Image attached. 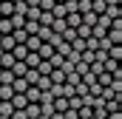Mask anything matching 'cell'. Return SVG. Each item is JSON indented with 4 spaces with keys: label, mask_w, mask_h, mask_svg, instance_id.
Returning a JSON list of instances; mask_svg holds the SVG:
<instances>
[{
    "label": "cell",
    "mask_w": 122,
    "mask_h": 119,
    "mask_svg": "<svg viewBox=\"0 0 122 119\" xmlns=\"http://www.w3.org/2000/svg\"><path fill=\"white\" fill-rule=\"evenodd\" d=\"M37 29H40V23H37V20H26V23H23V31H26V34H37Z\"/></svg>",
    "instance_id": "obj_4"
},
{
    "label": "cell",
    "mask_w": 122,
    "mask_h": 119,
    "mask_svg": "<svg viewBox=\"0 0 122 119\" xmlns=\"http://www.w3.org/2000/svg\"><path fill=\"white\" fill-rule=\"evenodd\" d=\"M37 23H40V26H51V23H54V14H51V11H40Z\"/></svg>",
    "instance_id": "obj_6"
},
{
    "label": "cell",
    "mask_w": 122,
    "mask_h": 119,
    "mask_svg": "<svg viewBox=\"0 0 122 119\" xmlns=\"http://www.w3.org/2000/svg\"><path fill=\"white\" fill-rule=\"evenodd\" d=\"M26 71H29V68H26V62H20V60H17V62L11 65V74H14V77H23Z\"/></svg>",
    "instance_id": "obj_11"
},
{
    "label": "cell",
    "mask_w": 122,
    "mask_h": 119,
    "mask_svg": "<svg viewBox=\"0 0 122 119\" xmlns=\"http://www.w3.org/2000/svg\"><path fill=\"white\" fill-rule=\"evenodd\" d=\"M9 119H29V116H26V111H11Z\"/></svg>",
    "instance_id": "obj_18"
},
{
    "label": "cell",
    "mask_w": 122,
    "mask_h": 119,
    "mask_svg": "<svg viewBox=\"0 0 122 119\" xmlns=\"http://www.w3.org/2000/svg\"><path fill=\"white\" fill-rule=\"evenodd\" d=\"M14 14V3L11 0H0V17H11Z\"/></svg>",
    "instance_id": "obj_2"
},
{
    "label": "cell",
    "mask_w": 122,
    "mask_h": 119,
    "mask_svg": "<svg viewBox=\"0 0 122 119\" xmlns=\"http://www.w3.org/2000/svg\"><path fill=\"white\" fill-rule=\"evenodd\" d=\"M48 62H51V68H60L62 62H65V57H60V54H54V57L48 60Z\"/></svg>",
    "instance_id": "obj_17"
},
{
    "label": "cell",
    "mask_w": 122,
    "mask_h": 119,
    "mask_svg": "<svg viewBox=\"0 0 122 119\" xmlns=\"http://www.w3.org/2000/svg\"><path fill=\"white\" fill-rule=\"evenodd\" d=\"M108 57L119 62V60H122V45H111V48H108Z\"/></svg>",
    "instance_id": "obj_12"
},
{
    "label": "cell",
    "mask_w": 122,
    "mask_h": 119,
    "mask_svg": "<svg viewBox=\"0 0 122 119\" xmlns=\"http://www.w3.org/2000/svg\"><path fill=\"white\" fill-rule=\"evenodd\" d=\"M26 116H29V119H37V116H40V105H37V102L26 105Z\"/></svg>",
    "instance_id": "obj_10"
},
{
    "label": "cell",
    "mask_w": 122,
    "mask_h": 119,
    "mask_svg": "<svg viewBox=\"0 0 122 119\" xmlns=\"http://www.w3.org/2000/svg\"><path fill=\"white\" fill-rule=\"evenodd\" d=\"M23 79H26V82H29V85H37V79H40V74H37V71H34V68H29V71H26V74H23Z\"/></svg>",
    "instance_id": "obj_9"
},
{
    "label": "cell",
    "mask_w": 122,
    "mask_h": 119,
    "mask_svg": "<svg viewBox=\"0 0 122 119\" xmlns=\"http://www.w3.org/2000/svg\"><path fill=\"white\" fill-rule=\"evenodd\" d=\"M108 20H122V9L119 6H105V11H102Z\"/></svg>",
    "instance_id": "obj_1"
},
{
    "label": "cell",
    "mask_w": 122,
    "mask_h": 119,
    "mask_svg": "<svg viewBox=\"0 0 122 119\" xmlns=\"http://www.w3.org/2000/svg\"><path fill=\"white\" fill-rule=\"evenodd\" d=\"M0 71H3V68H0Z\"/></svg>",
    "instance_id": "obj_22"
},
{
    "label": "cell",
    "mask_w": 122,
    "mask_h": 119,
    "mask_svg": "<svg viewBox=\"0 0 122 119\" xmlns=\"http://www.w3.org/2000/svg\"><path fill=\"white\" fill-rule=\"evenodd\" d=\"M11 102H0V116H11Z\"/></svg>",
    "instance_id": "obj_16"
},
{
    "label": "cell",
    "mask_w": 122,
    "mask_h": 119,
    "mask_svg": "<svg viewBox=\"0 0 122 119\" xmlns=\"http://www.w3.org/2000/svg\"><path fill=\"white\" fill-rule=\"evenodd\" d=\"M34 88H40V91H48V88H51V79H48V77H40Z\"/></svg>",
    "instance_id": "obj_14"
},
{
    "label": "cell",
    "mask_w": 122,
    "mask_h": 119,
    "mask_svg": "<svg viewBox=\"0 0 122 119\" xmlns=\"http://www.w3.org/2000/svg\"><path fill=\"white\" fill-rule=\"evenodd\" d=\"M48 79H51V82H57V85H60V82H65V74H62L60 68H51V74H48Z\"/></svg>",
    "instance_id": "obj_7"
},
{
    "label": "cell",
    "mask_w": 122,
    "mask_h": 119,
    "mask_svg": "<svg viewBox=\"0 0 122 119\" xmlns=\"http://www.w3.org/2000/svg\"><path fill=\"white\" fill-rule=\"evenodd\" d=\"M54 3H65V0H54Z\"/></svg>",
    "instance_id": "obj_20"
},
{
    "label": "cell",
    "mask_w": 122,
    "mask_h": 119,
    "mask_svg": "<svg viewBox=\"0 0 122 119\" xmlns=\"http://www.w3.org/2000/svg\"><path fill=\"white\" fill-rule=\"evenodd\" d=\"M14 82V74L11 71H0V85H11Z\"/></svg>",
    "instance_id": "obj_13"
},
{
    "label": "cell",
    "mask_w": 122,
    "mask_h": 119,
    "mask_svg": "<svg viewBox=\"0 0 122 119\" xmlns=\"http://www.w3.org/2000/svg\"><path fill=\"white\" fill-rule=\"evenodd\" d=\"M37 57H40V60H51V57H54V48H51L48 43H43V45L37 48Z\"/></svg>",
    "instance_id": "obj_3"
},
{
    "label": "cell",
    "mask_w": 122,
    "mask_h": 119,
    "mask_svg": "<svg viewBox=\"0 0 122 119\" xmlns=\"http://www.w3.org/2000/svg\"><path fill=\"white\" fill-rule=\"evenodd\" d=\"M11 23H9V17H3V20H0V34H11Z\"/></svg>",
    "instance_id": "obj_15"
},
{
    "label": "cell",
    "mask_w": 122,
    "mask_h": 119,
    "mask_svg": "<svg viewBox=\"0 0 122 119\" xmlns=\"http://www.w3.org/2000/svg\"><path fill=\"white\" fill-rule=\"evenodd\" d=\"M14 96V91H11V85H0V102H9Z\"/></svg>",
    "instance_id": "obj_8"
},
{
    "label": "cell",
    "mask_w": 122,
    "mask_h": 119,
    "mask_svg": "<svg viewBox=\"0 0 122 119\" xmlns=\"http://www.w3.org/2000/svg\"><path fill=\"white\" fill-rule=\"evenodd\" d=\"M0 119H9V116H0Z\"/></svg>",
    "instance_id": "obj_21"
},
{
    "label": "cell",
    "mask_w": 122,
    "mask_h": 119,
    "mask_svg": "<svg viewBox=\"0 0 122 119\" xmlns=\"http://www.w3.org/2000/svg\"><path fill=\"white\" fill-rule=\"evenodd\" d=\"M26 6H29V9H37V6H40V0H26Z\"/></svg>",
    "instance_id": "obj_19"
},
{
    "label": "cell",
    "mask_w": 122,
    "mask_h": 119,
    "mask_svg": "<svg viewBox=\"0 0 122 119\" xmlns=\"http://www.w3.org/2000/svg\"><path fill=\"white\" fill-rule=\"evenodd\" d=\"M23 62H26V68H37V65H40V57H37L34 51H29V54H26V60H23Z\"/></svg>",
    "instance_id": "obj_5"
}]
</instances>
